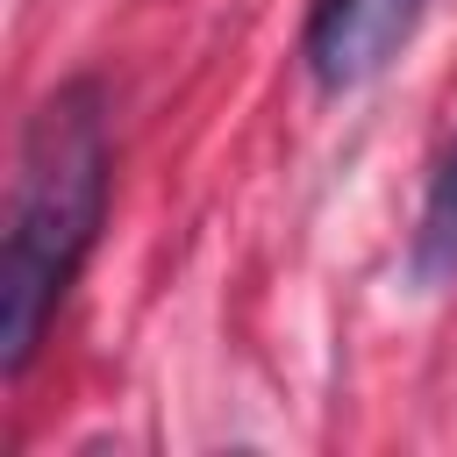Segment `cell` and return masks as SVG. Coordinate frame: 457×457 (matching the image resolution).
<instances>
[{
	"mask_svg": "<svg viewBox=\"0 0 457 457\" xmlns=\"http://www.w3.org/2000/svg\"><path fill=\"white\" fill-rule=\"evenodd\" d=\"M114 193V121L100 79H64L36 100L21 150H14V193H7V236H0V371L21 378L79 278V264L100 243Z\"/></svg>",
	"mask_w": 457,
	"mask_h": 457,
	"instance_id": "1",
	"label": "cell"
},
{
	"mask_svg": "<svg viewBox=\"0 0 457 457\" xmlns=\"http://www.w3.org/2000/svg\"><path fill=\"white\" fill-rule=\"evenodd\" d=\"M428 0H314L307 29H300V57L307 79L321 93H357L371 86L414 36Z\"/></svg>",
	"mask_w": 457,
	"mask_h": 457,
	"instance_id": "2",
	"label": "cell"
},
{
	"mask_svg": "<svg viewBox=\"0 0 457 457\" xmlns=\"http://www.w3.org/2000/svg\"><path fill=\"white\" fill-rule=\"evenodd\" d=\"M407 271L421 286H457V143L428 171L421 221H414V243H407Z\"/></svg>",
	"mask_w": 457,
	"mask_h": 457,
	"instance_id": "3",
	"label": "cell"
}]
</instances>
